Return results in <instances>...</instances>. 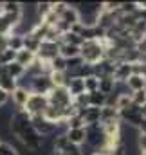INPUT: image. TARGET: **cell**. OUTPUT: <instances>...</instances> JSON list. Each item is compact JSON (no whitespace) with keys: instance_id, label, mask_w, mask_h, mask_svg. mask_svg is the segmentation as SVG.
<instances>
[{"instance_id":"6da1fadb","label":"cell","mask_w":146,"mask_h":155,"mask_svg":"<svg viewBox=\"0 0 146 155\" xmlns=\"http://www.w3.org/2000/svg\"><path fill=\"white\" fill-rule=\"evenodd\" d=\"M79 58L83 60V63L94 67L105 60V49L101 47L99 40H83V43L79 45Z\"/></svg>"},{"instance_id":"7a4b0ae2","label":"cell","mask_w":146,"mask_h":155,"mask_svg":"<svg viewBox=\"0 0 146 155\" xmlns=\"http://www.w3.org/2000/svg\"><path fill=\"white\" fill-rule=\"evenodd\" d=\"M47 99H49V105L58 108V110H67L71 105H72V96L69 94L67 87H56L52 88L49 94H47Z\"/></svg>"},{"instance_id":"3957f363","label":"cell","mask_w":146,"mask_h":155,"mask_svg":"<svg viewBox=\"0 0 146 155\" xmlns=\"http://www.w3.org/2000/svg\"><path fill=\"white\" fill-rule=\"evenodd\" d=\"M49 107V99L47 96H41V94H29L25 105H24V112H27L29 116H41V112Z\"/></svg>"},{"instance_id":"277c9868","label":"cell","mask_w":146,"mask_h":155,"mask_svg":"<svg viewBox=\"0 0 146 155\" xmlns=\"http://www.w3.org/2000/svg\"><path fill=\"white\" fill-rule=\"evenodd\" d=\"M58 49H60V43L58 41H47V40H41L40 41V47L36 51V58L40 61H52L56 56H58Z\"/></svg>"},{"instance_id":"5b68a950","label":"cell","mask_w":146,"mask_h":155,"mask_svg":"<svg viewBox=\"0 0 146 155\" xmlns=\"http://www.w3.org/2000/svg\"><path fill=\"white\" fill-rule=\"evenodd\" d=\"M119 119H124V121H126L130 126H139V124L143 123L141 107H135V105H132V107H128V108L121 110V112H119Z\"/></svg>"},{"instance_id":"8992f818","label":"cell","mask_w":146,"mask_h":155,"mask_svg":"<svg viewBox=\"0 0 146 155\" xmlns=\"http://www.w3.org/2000/svg\"><path fill=\"white\" fill-rule=\"evenodd\" d=\"M33 94H41V96H47L54 87H52V83H51V79H49V74L45 76V74H41V76H36L33 78Z\"/></svg>"},{"instance_id":"52a82bcc","label":"cell","mask_w":146,"mask_h":155,"mask_svg":"<svg viewBox=\"0 0 146 155\" xmlns=\"http://www.w3.org/2000/svg\"><path fill=\"white\" fill-rule=\"evenodd\" d=\"M65 137L67 141L74 144V146H81L87 139V130L85 128H72V130H67L65 132Z\"/></svg>"},{"instance_id":"ba28073f","label":"cell","mask_w":146,"mask_h":155,"mask_svg":"<svg viewBox=\"0 0 146 155\" xmlns=\"http://www.w3.org/2000/svg\"><path fill=\"white\" fill-rule=\"evenodd\" d=\"M124 85H126L132 92H139V90H144V88H146V79L141 76V74L134 72L132 76L124 81Z\"/></svg>"},{"instance_id":"9c48e42d","label":"cell","mask_w":146,"mask_h":155,"mask_svg":"<svg viewBox=\"0 0 146 155\" xmlns=\"http://www.w3.org/2000/svg\"><path fill=\"white\" fill-rule=\"evenodd\" d=\"M58 56H61L63 60H72L79 56V47L78 45H71V43H60V49H58Z\"/></svg>"},{"instance_id":"30bf717a","label":"cell","mask_w":146,"mask_h":155,"mask_svg":"<svg viewBox=\"0 0 146 155\" xmlns=\"http://www.w3.org/2000/svg\"><path fill=\"white\" fill-rule=\"evenodd\" d=\"M35 58H36V54H33V52H29V51L22 49V51H18V52H16V56H15V61H16L20 67L27 69V67H29V65L35 61Z\"/></svg>"},{"instance_id":"8fae6325","label":"cell","mask_w":146,"mask_h":155,"mask_svg":"<svg viewBox=\"0 0 146 155\" xmlns=\"http://www.w3.org/2000/svg\"><path fill=\"white\" fill-rule=\"evenodd\" d=\"M4 72H5L7 76H11L16 83H18V79L25 74V69H24V67H20L16 61H13V63H9V65H5V67H4Z\"/></svg>"},{"instance_id":"7c38bea8","label":"cell","mask_w":146,"mask_h":155,"mask_svg":"<svg viewBox=\"0 0 146 155\" xmlns=\"http://www.w3.org/2000/svg\"><path fill=\"white\" fill-rule=\"evenodd\" d=\"M87 96H88V107H92V108H103L107 105V96H103L98 90L96 92H90Z\"/></svg>"},{"instance_id":"4fadbf2b","label":"cell","mask_w":146,"mask_h":155,"mask_svg":"<svg viewBox=\"0 0 146 155\" xmlns=\"http://www.w3.org/2000/svg\"><path fill=\"white\" fill-rule=\"evenodd\" d=\"M29 94H31V92H29L25 87H16V88L13 90V99H15V103H16L18 107H22V108H24V105H25V101H27Z\"/></svg>"},{"instance_id":"5bb4252c","label":"cell","mask_w":146,"mask_h":155,"mask_svg":"<svg viewBox=\"0 0 146 155\" xmlns=\"http://www.w3.org/2000/svg\"><path fill=\"white\" fill-rule=\"evenodd\" d=\"M115 88V81L112 78H101L99 85H98V92H101L103 96H110Z\"/></svg>"},{"instance_id":"9a60e30c","label":"cell","mask_w":146,"mask_h":155,"mask_svg":"<svg viewBox=\"0 0 146 155\" xmlns=\"http://www.w3.org/2000/svg\"><path fill=\"white\" fill-rule=\"evenodd\" d=\"M128 107H132V96L130 94H117L115 103H114V108L117 112H121V110H124Z\"/></svg>"},{"instance_id":"2e32d148","label":"cell","mask_w":146,"mask_h":155,"mask_svg":"<svg viewBox=\"0 0 146 155\" xmlns=\"http://www.w3.org/2000/svg\"><path fill=\"white\" fill-rule=\"evenodd\" d=\"M67 71V60H63L61 56H56L51 61V72H65Z\"/></svg>"},{"instance_id":"e0dca14e","label":"cell","mask_w":146,"mask_h":155,"mask_svg":"<svg viewBox=\"0 0 146 155\" xmlns=\"http://www.w3.org/2000/svg\"><path fill=\"white\" fill-rule=\"evenodd\" d=\"M98 85H99V79L96 76H90L87 79H83V87H85V92L90 94V92H96L98 90Z\"/></svg>"},{"instance_id":"ac0fdd59","label":"cell","mask_w":146,"mask_h":155,"mask_svg":"<svg viewBox=\"0 0 146 155\" xmlns=\"http://www.w3.org/2000/svg\"><path fill=\"white\" fill-rule=\"evenodd\" d=\"M0 155H18V150L9 143H0Z\"/></svg>"},{"instance_id":"d6986e66","label":"cell","mask_w":146,"mask_h":155,"mask_svg":"<svg viewBox=\"0 0 146 155\" xmlns=\"http://www.w3.org/2000/svg\"><path fill=\"white\" fill-rule=\"evenodd\" d=\"M60 155H83V152H81V148H79V146H74V144L69 143V144L65 146V150H63Z\"/></svg>"},{"instance_id":"ffe728a7","label":"cell","mask_w":146,"mask_h":155,"mask_svg":"<svg viewBox=\"0 0 146 155\" xmlns=\"http://www.w3.org/2000/svg\"><path fill=\"white\" fill-rule=\"evenodd\" d=\"M7 101H9V94H7L5 90H2V88H0V107H4Z\"/></svg>"},{"instance_id":"44dd1931","label":"cell","mask_w":146,"mask_h":155,"mask_svg":"<svg viewBox=\"0 0 146 155\" xmlns=\"http://www.w3.org/2000/svg\"><path fill=\"white\" fill-rule=\"evenodd\" d=\"M5 15V9H4V2H0V18Z\"/></svg>"},{"instance_id":"7402d4cb","label":"cell","mask_w":146,"mask_h":155,"mask_svg":"<svg viewBox=\"0 0 146 155\" xmlns=\"http://www.w3.org/2000/svg\"><path fill=\"white\" fill-rule=\"evenodd\" d=\"M92 155H105V153H101V152H96V153H92Z\"/></svg>"},{"instance_id":"603a6c76","label":"cell","mask_w":146,"mask_h":155,"mask_svg":"<svg viewBox=\"0 0 146 155\" xmlns=\"http://www.w3.org/2000/svg\"><path fill=\"white\" fill-rule=\"evenodd\" d=\"M141 155H146V152H141Z\"/></svg>"},{"instance_id":"cb8c5ba5","label":"cell","mask_w":146,"mask_h":155,"mask_svg":"<svg viewBox=\"0 0 146 155\" xmlns=\"http://www.w3.org/2000/svg\"><path fill=\"white\" fill-rule=\"evenodd\" d=\"M0 143H2V141H0Z\"/></svg>"}]
</instances>
